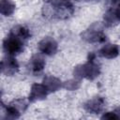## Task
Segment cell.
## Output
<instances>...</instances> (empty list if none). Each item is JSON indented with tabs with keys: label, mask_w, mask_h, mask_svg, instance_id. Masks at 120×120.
<instances>
[{
	"label": "cell",
	"mask_w": 120,
	"mask_h": 120,
	"mask_svg": "<svg viewBox=\"0 0 120 120\" xmlns=\"http://www.w3.org/2000/svg\"><path fill=\"white\" fill-rule=\"evenodd\" d=\"M15 10V3L12 0H2L0 3V12L4 16H10Z\"/></svg>",
	"instance_id": "obj_14"
},
{
	"label": "cell",
	"mask_w": 120,
	"mask_h": 120,
	"mask_svg": "<svg viewBox=\"0 0 120 120\" xmlns=\"http://www.w3.org/2000/svg\"><path fill=\"white\" fill-rule=\"evenodd\" d=\"M63 86L68 90H71V91L72 90H76V89H78L80 87V82L78 80H75V79L68 80L66 82H64Z\"/></svg>",
	"instance_id": "obj_16"
},
{
	"label": "cell",
	"mask_w": 120,
	"mask_h": 120,
	"mask_svg": "<svg viewBox=\"0 0 120 120\" xmlns=\"http://www.w3.org/2000/svg\"><path fill=\"white\" fill-rule=\"evenodd\" d=\"M10 34H12L13 36L17 37L18 38L22 39V41H25L27 39L30 38L31 37V33L29 31V29L23 25H16L14 26L11 31H10Z\"/></svg>",
	"instance_id": "obj_13"
},
{
	"label": "cell",
	"mask_w": 120,
	"mask_h": 120,
	"mask_svg": "<svg viewBox=\"0 0 120 120\" xmlns=\"http://www.w3.org/2000/svg\"><path fill=\"white\" fill-rule=\"evenodd\" d=\"M102 119H118V116L117 114L115 113V112H108L106 113H104L102 116H101Z\"/></svg>",
	"instance_id": "obj_17"
},
{
	"label": "cell",
	"mask_w": 120,
	"mask_h": 120,
	"mask_svg": "<svg viewBox=\"0 0 120 120\" xmlns=\"http://www.w3.org/2000/svg\"><path fill=\"white\" fill-rule=\"evenodd\" d=\"M114 112H115V113L117 114V116H118V119H120V109H116Z\"/></svg>",
	"instance_id": "obj_18"
},
{
	"label": "cell",
	"mask_w": 120,
	"mask_h": 120,
	"mask_svg": "<svg viewBox=\"0 0 120 120\" xmlns=\"http://www.w3.org/2000/svg\"><path fill=\"white\" fill-rule=\"evenodd\" d=\"M23 42L24 41L13 36L12 34H9L8 37H7V38L4 40V50L8 53V55L13 56L20 53L23 50Z\"/></svg>",
	"instance_id": "obj_4"
},
{
	"label": "cell",
	"mask_w": 120,
	"mask_h": 120,
	"mask_svg": "<svg viewBox=\"0 0 120 120\" xmlns=\"http://www.w3.org/2000/svg\"><path fill=\"white\" fill-rule=\"evenodd\" d=\"M84 110L89 113H99L104 107V99L102 98L97 97L89 99L84 104Z\"/></svg>",
	"instance_id": "obj_9"
},
{
	"label": "cell",
	"mask_w": 120,
	"mask_h": 120,
	"mask_svg": "<svg viewBox=\"0 0 120 120\" xmlns=\"http://www.w3.org/2000/svg\"><path fill=\"white\" fill-rule=\"evenodd\" d=\"M104 23L106 26H114L120 22V0L112 1V6L104 14Z\"/></svg>",
	"instance_id": "obj_3"
},
{
	"label": "cell",
	"mask_w": 120,
	"mask_h": 120,
	"mask_svg": "<svg viewBox=\"0 0 120 120\" xmlns=\"http://www.w3.org/2000/svg\"><path fill=\"white\" fill-rule=\"evenodd\" d=\"M44 67H45V61L39 55L33 56L29 61V68L34 74L41 72Z\"/></svg>",
	"instance_id": "obj_12"
},
{
	"label": "cell",
	"mask_w": 120,
	"mask_h": 120,
	"mask_svg": "<svg viewBox=\"0 0 120 120\" xmlns=\"http://www.w3.org/2000/svg\"><path fill=\"white\" fill-rule=\"evenodd\" d=\"M120 52V49L118 45L116 44H106L104 45L100 50H99V54L102 57L108 58V59H112L115 58Z\"/></svg>",
	"instance_id": "obj_10"
},
{
	"label": "cell",
	"mask_w": 120,
	"mask_h": 120,
	"mask_svg": "<svg viewBox=\"0 0 120 120\" xmlns=\"http://www.w3.org/2000/svg\"><path fill=\"white\" fill-rule=\"evenodd\" d=\"M44 16L52 19H66L73 13V7L68 0H50L43 7Z\"/></svg>",
	"instance_id": "obj_1"
},
{
	"label": "cell",
	"mask_w": 120,
	"mask_h": 120,
	"mask_svg": "<svg viewBox=\"0 0 120 120\" xmlns=\"http://www.w3.org/2000/svg\"><path fill=\"white\" fill-rule=\"evenodd\" d=\"M43 84L45 85V87L47 88L49 93L55 92V91L59 90L62 87V82L58 78H56L52 75L46 76L43 79Z\"/></svg>",
	"instance_id": "obj_11"
},
{
	"label": "cell",
	"mask_w": 120,
	"mask_h": 120,
	"mask_svg": "<svg viewBox=\"0 0 120 120\" xmlns=\"http://www.w3.org/2000/svg\"><path fill=\"white\" fill-rule=\"evenodd\" d=\"M38 50L45 55L51 56V55H53L56 53V52L58 50V45H57V42L52 38L47 37L39 41Z\"/></svg>",
	"instance_id": "obj_6"
},
{
	"label": "cell",
	"mask_w": 120,
	"mask_h": 120,
	"mask_svg": "<svg viewBox=\"0 0 120 120\" xmlns=\"http://www.w3.org/2000/svg\"><path fill=\"white\" fill-rule=\"evenodd\" d=\"M19 70V64L17 60L12 56L9 55L7 58L3 59L1 62V71L2 73L11 76L17 73Z\"/></svg>",
	"instance_id": "obj_7"
},
{
	"label": "cell",
	"mask_w": 120,
	"mask_h": 120,
	"mask_svg": "<svg viewBox=\"0 0 120 120\" xmlns=\"http://www.w3.org/2000/svg\"><path fill=\"white\" fill-rule=\"evenodd\" d=\"M96 55L94 53H90L88 57V61L85 64L77 66L74 70L73 74L75 78L79 79H87V80H94L96 79L100 72L99 66L95 62Z\"/></svg>",
	"instance_id": "obj_2"
},
{
	"label": "cell",
	"mask_w": 120,
	"mask_h": 120,
	"mask_svg": "<svg viewBox=\"0 0 120 120\" xmlns=\"http://www.w3.org/2000/svg\"><path fill=\"white\" fill-rule=\"evenodd\" d=\"M49 91L45 87L43 83H34L31 86V90L29 93V100L30 101H38L46 98Z\"/></svg>",
	"instance_id": "obj_8"
},
{
	"label": "cell",
	"mask_w": 120,
	"mask_h": 120,
	"mask_svg": "<svg viewBox=\"0 0 120 120\" xmlns=\"http://www.w3.org/2000/svg\"><path fill=\"white\" fill-rule=\"evenodd\" d=\"M20 108L18 105L15 104H9L8 106H7L6 108V113L8 118H11V119H16L20 117L21 112H20Z\"/></svg>",
	"instance_id": "obj_15"
},
{
	"label": "cell",
	"mask_w": 120,
	"mask_h": 120,
	"mask_svg": "<svg viewBox=\"0 0 120 120\" xmlns=\"http://www.w3.org/2000/svg\"><path fill=\"white\" fill-rule=\"evenodd\" d=\"M82 38L91 43H102L106 41L105 34L100 29L93 28V27H90L89 29L85 30L82 34Z\"/></svg>",
	"instance_id": "obj_5"
}]
</instances>
